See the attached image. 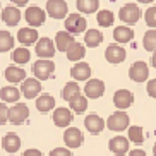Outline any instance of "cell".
I'll list each match as a JSON object with an SVG mask.
<instances>
[{"mask_svg":"<svg viewBox=\"0 0 156 156\" xmlns=\"http://www.w3.org/2000/svg\"><path fill=\"white\" fill-rule=\"evenodd\" d=\"M127 156H146V153L142 151V149H132Z\"/></svg>","mask_w":156,"mask_h":156,"instance_id":"obj_42","label":"cell"},{"mask_svg":"<svg viewBox=\"0 0 156 156\" xmlns=\"http://www.w3.org/2000/svg\"><path fill=\"white\" fill-rule=\"evenodd\" d=\"M14 46V36L9 31H0V53L9 51Z\"/></svg>","mask_w":156,"mask_h":156,"instance_id":"obj_32","label":"cell"},{"mask_svg":"<svg viewBox=\"0 0 156 156\" xmlns=\"http://www.w3.org/2000/svg\"><path fill=\"white\" fill-rule=\"evenodd\" d=\"M125 57H127V51H125L124 46L120 45H108L105 51V58L110 62V64H120L124 62Z\"/></svg>","mask_w":156,"mask_h":156,"instance_id":"obj_14","label":"cell"},{"mask_svg":"<svg viewBox=\"0 0 156 156\" xmlns=\"http://www.w3.org/2000/svg\"><path fill=\"white\" fill-rule=\"evenodd\" d=\"M86 17H83L81 14H70L65 17V29H67V33H70V34H79V33L86 31Z\"/></svg>","mask_w":156,"mask_h":156,"instance_id":"obj_3","label":"cell"},{"mask_svg":"<svg viewBox=\"0 0 156 156\" xmlns=\"http://www.w3.org/2000/svg\"><path fill=\"white\" fill-rule=\"evenodd\" d=\"M147 76H149V69H147V64L142 60L134 62L129 69V77L134 83H144V81H147Z\"/></svg>","mask_w":156,"mask_h":156,"instance_id":"obj_4","label":"cell"},{"mask_svg":"<svg viewBox=\"0 0 156 156\" xmlns=\"http://www.w3.org/2000/svg\"><path fill=\"white\" fill-rule=\"evenodd\" d=\"M14 4L17 5V7H24V5L28 4V2H26V0H24V2H23V0H17V2H14Z\"/></svg>","mask_w":156,"mask_h":156,"instance_id":"obj_43","label":"cell"},{"mask_svg":"<svg viewBox=\"0 0 156 156\" xmlns=\"http://www.w3.org/2000/svg\"><path fill=\"white\" fill-rule=\"evenodd\" d=\"M81 94V87H79L77 83H74V81H70V83H67L64 86V89H62V98L67 101L74 100L76 96H79Z\"/></svg>","mask_w":156,"mask_h":156,"instance_id":"obj_30","label":"cell"},{"mask_svg":"<svg viewBox=\"0 0 156 156\" xmlns=\"http://www.w3.org/2000/svg\"><path fill=\"white\" fill-rule=\"evenodd\" d=\"M17 40L21 45L28 46V45H34V43H38V31L33 28H21L17 31Z\"/></svg>","mask_w":156,"mask_h":156,"instance_id":"obj_18","label":"cell"},{"mask_svg":"<svg viewBox=\"0 0 156 156\" xmlns=\"http://www.w3.org/2000/svg\"><path fill=\"white\" fill-rule=\"evenodd\" d=\"M76 7H77L79 12H83V14H93V12L98 10L100 2H98V0H77V2H76Z\"/></svg>","mask_w":156,"mask_h":156,"instance_id":"obj_29","label":"cell"},{"mask_svg":"<svg viewBox=\"0 0 156 156\" xmlns=\"http://www.w3.org/2000/svg\"><path fill=\"white\" fill-rule=\"evenodd\" d=\"M153 154L156 156V142H154V146H153Z\"/></svg>","mask_w":156,"mask_h":156,"instance_id":"obj_45","label":"cell"},{"mask_svg":"<svg viewBox=\"0 0 156 156\" xmlns=\"http://www.w3.org/2000/svg\"><path fill=\"white\" fill-rule=\"evenodd\" d=\"M96 21H98L100 26H103V28H110L112 24H113V21H115L113 12H112V10H100Z\"/></svg>","mask_w":156,"mask_h":156,"instance_id":"obj_34","label":"cell"},{"mask_svg":"<svg viewBox=\"0 0 156 156\" xmlns=\"http://www.w3.org/2000/svg\"><path fill=\"white\" fill-rule=\"evenodd\" d=\"M2 147H4L7 153H17L19 151V147H21V139H19L17 134L14 132H9V134H5L4 139H2Z\"/></svg>","mask_w":156,"mask_h":156,"instance_id":"obj_21","label":"cell"},{"mask_svg":"<svg viewBox=\"0 0 156 156\" xmlns=\"http://www.w3.org/2000/svg\"><path fill=\"white\" fill-rule=\"evenodd\" d=\"M142 45L146 48L147 51H156V29H151V31H147L142 38Z\"/></svg>","mask_w":156,"mask_h":156,"instance_id":"obj_35","label":"cell"},{"mask_svg":"<svg viewBox=\"0 0 156 156\" xmlns=\"http://www.w3.org/2000/svg\"><path fill=\"white\" fill-rule=\"evenodd\" d=\"M36 55L41 60H50L55 55V41L50 38H40L36 45Z\"/></svg>","mask_w":156,"mask_h":156,"instance_id":"obj_5","label":"cell"},{"mask_svg":"<svg viewBox=\"0 0 156 156\" xmlns=\"http://www.w3.org/2000/svg\"><path fill=\"white\" fill-rule=\"evenodd\" d=\"M70 76L76 81H89V77H91V67L86 62H79V64H76L70 69Z\"/></svg>","mask_w":156,"mask_h":156,"instance_id":"obj_20","label":"cell"},{"mask_svg":"<svg viewBox=\"0 0 156 156\" xmlns=\"http://www.w3.org/2000/svg\"><path fill=\"white\" fill-rule=\"evenodd\" d=\"M2 19H4L5 24H9V26H16V24L21 21V12H19L17 7L9 5V7H5V9L2 10Z\"/></svg>","mask_w":156,"mask_h":156,"instance_id":"obj_23","label":"cell"},{"mask_svg":"<svg viewBox=\"0 0 156 156\" xmlns=\"http://www.w3.org/2000/svg\"><path fill=\"white\" fill-rule=\"evenodd\" d=\"M0 144H2V139H0Z\"/></svg>","mask_w":156,"mask_h":156,"instance_id":"obj_46","label":"cell"},{"mask_svg":"<svg viewBox=\"0 0 156 156\" xmlns=\"http://www.w3.org/2000/svg\"><path fill=\"white\" fill-rule=\"evenodd\" d=\"M101 41H103V34H101V31H98V29H89V31L84 33V43H86L87 46L96 48L98 45H101Z\"/></svg>","mask_w":156,"mask_h":156,"instance_id":"obj_28","label":"cell"},{"mask_svg":"<svg viewBox=\"0 0 156 156\" xmlns=\"http://www.w3.org/2000/svg\"><path fill=\"white\" fill-rule=\"evenodd\" d=\"M65 53H67V58H69L70 62H77V64H79L81 58H84V55H86V46L76 41L69 50L65 51Z\"/></svg>","mask_w":156,"mask_h":156,"instance_id":"obj_27","label":"cell"},{"mask_svg":"<svg viewBox=\"0 0 156 156\" xmlns=\"http://www.w3.org/2000/svg\"><path fill=\"white\" fill-rule=\"evenodd\" d=\"M84 127H86L91 134L96 136V134H100L101 130L105 129V120L96 113H89L86 119H84Z\"/></svg>","mask_w":156,"mask_h":156,"instance_id":"obj_17","label":"cell"},{"mask_svg":"<svg viewBox=\"0 0 156 156\" xmlns=\"http://www.w3.org/2000/svg\"><path fill=\"white\" fill-rule=\"evenodd\" d=\"M69 105H70V112H74V113H84L87 110V98L83 96V94H79V96H76L74 100L69 101Z\"/></svg>","mask_w":156,"mask_h":156,"instance_id":"obj_31","label":"cell"},{"mask_svg":"<svg viewBox=\"0 0 156 156\" xmlns=\"http://www.w3.org/2000/svg\"><path fill=\"white\" fill-rule=\"evenodd\" d=\"M5 79H7L9 83H12V84L24 83V81H26V72H24V69H21V67L10 65V67L5 69Z\"/></svg>","mask_w":156,"mask_h":156,"instance_id":"obj_22","label":"cell"},{"mask_svg":"<svg viewBox=\"0 0 156 156\" xmlns=\"http://www.w3.org/2000/svg\"><path fill=\"white\" fill-rule=\"evenodd\" d=\"M64 141H65V146L67 147L76 149V147H79L81 144H83L84 136H83V132H81L77 127H69V129H65Z\"/></svg>","mask_w":156,"mask_h":156,"instance_id":"obj_12","label":"cell"},{"mask_svg":"<svg viewBox=\"0 0 156 156\" xmlns=\"http://www.w3.org/2000/svg\"><path fill=\"white\" fill-rule=\"evenodd\" d=\"M28 117H29V108L24 103H16L9 110V120H10V124H14V125L23 124L24 120H28Z\"/></svg>","mask_w":156,"mask_h":156,"instance_id":"obj_8","label":"cell"},{"mask_svg":"<svg viewBox=\"0 0 156 156\" xmlns=\"http://www.w3.org/2000/svg\"><path fill=\"white\" fill-rule=\"evenodd\" d=\"M21 156H43V154H41L40 149H33V147H31V149H26Z\"/></svg>","mask_w":156,"mask_h":156,"instance_id":"obj_41","label":"cell"},{"mask_svg":"<svg viewBox=\"0 0 156 156\" xmlns=\"http://www.w3.org/2000/svg\"><path fill=\"white\" fill-rule=\"evenodd\" d=\"M129 141L136 142V144H142L144 142V132H142V127L139 125H132L129 127Z\"/></svg>","mask_w":156,"mask_h":156,"instance_id":"obj_36","label":"cell"},{"mask_svg":"<svg viewBox=\"0 0 156 156\" xmlns=\"http://www.w3.org/2000/svg\"><path fill=\"white\" fill-rule=\"evenodd\" d=\"M12 58H14L16 64H28L29 58H31V53H29V50L26 48V46H19V48L14 50Z\"/></svg>","mask_w":156,"mask_h":156,"instance_id":"obj_33","label":"cell"},{"mask_svg":"<svg viewBox=\"0 0 156 156\" xmlns=\"http://www.w3.org/2000/svg\"><path fill=\"white\" fill-rule=\"evenodd\" d=\"M74 120V113L69 110V108H57L55 112H53V124L57 125V127H69L70 124H72Z\"/></svg>","mask_w":156,"mask_h":156,"instance_id":"obj_16","label":"cell"},{"mask_svg":"<svg viewBox=\"0 0 156 156\" xmlns=\"http://www.w3.org/2000/svg\"><path fill=\"white\" fill-rule=\"evenodd\" d=\"M55 70V64L51 62V60H36L34 64H33V74H34V79H38L40 83L41 81H46V79H50V76L53 74Z\"/></svg>","mask_w":156,"mask_h":156,"instance_id":"obj_1","label":"cell"},{"mask_svg":"<svg viewBox=\"0 0 156 156\" xmlns=\"http://www.w3.org/2000/svg\"><path fill=\"white\" fill-rule=\"evenodd\" d=\"M84 94L86 98H93V100L101 98L105 94V83L101 79H89L84 86Z\"/></svg>","mask_w":156,"mask_h":156,"instance_id":"obj_10","label":"cell"},{"mask_svg":"<svg viewBox=\"0 0 156 156\" xmlns=\"http://www.w3.org/2000/svg\"><path fill=\"white\" fill-rule=\"evenodd\" d=\"M151 65H153V67H154V69H156V51H154V53H153V58H151Z\"/></svg>","mask_w":156,"mask_h":156,"instance_id":"obj_44","label":"cell"},{"mask_svg":"<svg viewBox=\"0 0 156 156\" xmlns=\"http://www.w3.org/2000/svg\"><path fill=\"white\" fill-rule=\"evenodd\" d=\"M129 124H130V120H129V115L125 112H115L108 117L106 120V125L110 130H115V132H120V130H125L129 129Z\"/></svg>","mask_w":156,"mask_h":156,"instance_id":"obj_2","label":"cell"},{"mask_svg":"<svg viewBox=\"0 0 156 156\" xmlns=\"http://www.w3.org/2000/svg\"><path fill=\"white\" fill-rule=\"evenodd\" d=\"M144 21H146V24L149 28L156 29V5L149 7V9L144 12Z\"/></svg>","mask_w":156,"mask_h":156,"instance_id":"obj_37","label":"cell"},{"mask_svg":"<svg viewBox=\"0 0 156 156\" xmlns=\"http://www.w3.org/2000/svg\"><path fill=\"white\" fill-rule=\"evenodd\" d=\"M129 139L124 137V136H115V137L110 139L108 142V147H110V151L117 156H122V154H127L129 153Z\"/></svg>","mask_w":156,"mask_h":156,"instance_id":"obj_15","label":"cell"},{"mask_svg":"<svg viewBox=\"0 0 156 156\" xmlns=\"http://www.w3.org/2000/svg\"><path fill=\"white\" fill-rule=\"evenodd\" d=\"M67 10H69V7L64 0H48L46 2V12L53 19H64L67 16Z\"/></svg>","mask_w":156,"mask_h":156,"instance_id":"obj_9","label":"cell"},{"mask_svg":"<svg viewBox=\"0 0 156 156\" xmlns=\"http://www.w3.org/2000/svg\"><path fill=\"white\" fill-rule=\"evenodd\" d=\"M50 156H72V153L65 147H55V149L50 151Z\"/></svg>","mask_w":156,"mask_h":156,"instance_id":"obj_39","label":"cell"},{"mask_svg":"<svg viewBox=\"0 0 156 156\" xmlns=\"http://www.w3.org/2000/svg\"><path fill=\"white\" fill-rule=\"evenodd\" d=\"M76 43V40H74V36L70 34V33L67 31H58L55 34V48L60 51H67L70 48V46Z\"/></svg>","mask_w":156,"mask_h":156,"instance_id":"obj_19","label":"cell"},{"mask_svg":"<svg viewBox=\"0 0 156 156\" xmlns=\"http://www.w3.org/2000/svg\"><path fill=\"white\" fill-rule=\"evenodd\" d=\"M146 91L151 98H156V79H151L147 81V86H146Z\"/></svg>","mask_w":156,"mask_h":156,"instance_id":"obj_40","label":"cell"},{"mask_svg":"<svg viewBox=\"0 0 156 156\" xmlns=\"http://www.w3.org/2000/svg\"><path fill=\"white\" fill-rule=\"evenodd\" d=\"M134 38V31L127 26H119V28L113 29V40L117 43H129L130 40Z\"/></svg>","mask_w":156,"mask_h":156,"instance_id":"obj_24","label":"cell"},{"mask_svg":"<svg viewBox=\"0 0 156 156\" xmlns=\"http://www.w3.org/2000/svg\"><path fill=\"white\" fill-rule=\"evenodd\" d=\"M21 91L16 86H5L0 89V98L4 100V103H17Z\"/></svg>","mask_w":156,"mask_h":156,"instance_id":"obj_25","label":"cell"},{"mask_svg":"<svg viewBox=\"0 0 156 156\" xmlns=\"http://www.w3.org/2000/svg\"><path fill=\"white\" fill-rule=\"evenodd\" d=\"M41 83L34 77H29L26 79L23 84H21V93L24 94V98H28V100H33V98H36L40 93H41Z\"/></svg>","mask_w":156,"mask_h":156,"instance_id":"obj_11","label":"cell"},{"mask_svg":"<svg viewBox=\"0 0 156 156\" xmlns=\"http://www.w3.org/2000/svg\"><path fill=\"white\" fill-rule=\"evenodd\" d=\"M9 122V108L5 103H0V125Z\"/></svg>","mask_w":156,"mask_h":156,"instance_id":"obj_38","label":"cell"},{"mask_svg":"<svg viewBox=\"0 0 156 156\" xmlns=\"http://www.w3.org/2000/svg\"><path fill=\"white\" fill-rule=\"evenodd\" d=\"M24 17H26V23H28L29 26L38 28V26H41V24L45 23L46 14H45V10H43V9H40V7H36V5H31V7L26 9Z\"/></svg>","mask_w":156,"mask_h":156,"instance_id":"obj_6","label":"cell"},{"mask_svg":"<svg viewBox=\"0 0 156 156\" xmlns=\"http://www.w3.org/2000/svg\"><path fill=\"white\" fill-rule=\"evenodd\" d=\"M55 106V98L51 96V94H41V96H38L36 100V108L38 112H41V113H48L51 112V108Z\"/></svg>","mask_w":156,"mask_h":156,"instance_id":"obj_26","label":"cell"},{"mask_svg":"<svg viewBox=\"0 0 156 156\" xmlns=\"http://www.w3.org/2000/svg\"><path fill=\"white\" fill-rule=\"evenodd\" d=\"M132 103H134V94L129 91V89H119V91H115V94H113V105L119 108V112L129 108Z\"/></svg>","mask_w":156,"mask_h":156,"instance_id":"obj_13","label":"cell"},{"mask_svg":"<svg viewBox=\"0 0 156 156\" xmlns=\"http://www.w3.org/2000/svg\"><path fill=\"white\" fill-rule=\"evenodd\" d=\"M119 16L125 24H136L139 21V17H141V9L136 4H125L120 9Z\"/></svg>","mask_w":156,"mask_h":156,"instance_id":"obj_7","label":"cell"}]
</instances>
